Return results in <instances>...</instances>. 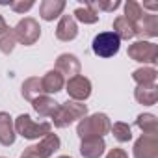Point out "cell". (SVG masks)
I'll return each mask as SVG.
<instances>
[{"instance_id": "8992f818", "label": "cell", "mask_w": 158, "mask_h": 158, "mask_svg": "<svg viewBox=\"0 0 158 158\" xmlns=\"http://www.w3.org/2000/svg\"><path fill=\"white\" fill-rule=\"evenodd\" d=\"M128 58L139 63H156L158 61V45L151 41H136L127 50Z\"/></svg>"}, {"instance_id": "277c9868", "label": "cell", "mask_w": 158, "mask_h": 158, "mask_svg": "<svg viewBox=\"0 0 158 158\" xmlns=\"http://www.w3.org/2000/svg\"><path fill=\"white\" fill-rule=\"evenodd\" d=\"M119 47H121V41H119V37L114 32H102V34L95 35V39L91 43L93 54L99 56V58H112V56H115L119 52Z\"/></svg>"}, {"instance_id": "f1b7e54d", "label": "cell", "mask_w": 158, "mask_h": 158, "mask_svg": "<svg viewBox=\"0 0 158 158\" xmlns=\"http://www.w3.org/2000/svg\"><path fill=\"white\" fill-rule=\"evenodd\" d=\"M106 158H128V154H127V151L115 147V149H112V151L106 154Z\"/></svg>"}, {"instance_id": "5bb4252c", "label": "cell", "mask_w": 158, "mask_h": 158, "mask_svg": "<svg viewBox=\"0 0 158 158\" xmlns=\"http://www.w3.org/2000/svg\"><path fill=\"white\" fill-rule=\"evenodd\" d=\"M106 151V143L102 138H88L80 143V154L84 158H101Z\"/></svg>"}, {"instance_id": "83f0119b", "label": "cell", "mask_w": 158, "mask_h": 158, "mask_svg": "<svg viewBox=\"0 0 158 158\" xmlns=\"http://www.w3.org/2000/svg\"><path fill=\"white\" fill-rule=\"evenodd\" d=\"M10 8L15 13H24V11L34 8V2H32V0H26V2H24V0H13V2H10Z\"/></svg>"}, {"instance_id": "8fae6325", "label": "cell", "mask_w": 158, "mask_h": 158, "mask_svg": "<svg viewBox=\"0 0 158 158\" xmlns=\"http://www.w3.org/2000/svg\"><path fill=\"white\" fill-rule=\"evenodd\" d=\"M136 35L141 37H156L158 35V15L156 13H143L141 19L134 24Z\"/></svg>"}, {"instance_id": "cb8c5ba5", "label": "cell", "mask_w": 158, "mask_h": 158, "mask_svg": "<svg viewBox=\"0 0 158 158\" xmlns=\"http://www.w3.org/2000/svg\"><path fill=\"white\" fill-rule=\"evenodd\" d=\"M110 132L114 134V138H115L119 143H127V141L132 139V130H130V127H128L127 123H121V121L114 123L112 128H110Z\"/></svg>"}, {"instance_id": "4fadbf2b", "label": "cell", "mask_w": 158, "mask_h": 158, "mask_svg": "<svg viewBox=\"0 0 158 158\" xmlns=\"http://www.w3.org/2000/svg\"><path fill=\"white\" fill-rule=\"evenodd\" d=\"M15 127L13 119L8 112H0V145L10 147L15 143Z\"/></svg>"}, {"instance_id": "3957f363", "label": "cell", "mask_w": 158, "mask_h": 158, "mask_svg": "<svg viewBox=\"0 0 158 158\" xmlns=\"http://www.w3.org/2000/svg\"><path fill=\"white\" fill-rule=\"evenodd\" d=\"M13 127H15V134L23 136L24 139H39V138H45L47 134L52 132V125L50 123H47V121L35 123L26 114H21L13 121Z\"/></svg>"}, {"instance_id": "7a4b0ae2", "label": "cell", "mask_w": 158, "mask_h": 158, "mask_svg": "<svg viewBox=\"0 0 158 158\" xmlns=\"http://www.w3.org/2000/svg\"><path fill=\"white\" fill-rule=\"evenodd\" d=\"M88 115V106L84 102H76V101H67L58 106V110L52 115V123L56 128H65L71 123L84 119Z\"/></svg>"}, {"instance_id": "6da1fadb", "label": "cell", "mask_w": 158, "mask_h": 158, "mask_svg": "<svg viewBox=\"0 0 158 158\" xmlns=\"http://www.w3.org/2000/svg\"><path fill=\"white\" fill-rule=\"evenodd\" d=\"M112 128L110 117L106 114H93V115H86L84 119L78 121L76 127V134L80 139H88V138H102L104 134H108Z\"/></svg>"}, {"instance_id": "ba28073f", "label": "cell", "mask_w": 158, "mask_h": 158, "mask_svg": "<svg viewBox=\"0 0 158 158\" xmlns=\"http://www.w3.org/2000/svg\"><path fill=\"white\" fill-rule=\"evenodd\" d=\"M58 149H60V138L50 132V134H47L45 138H41L39 143L26 147L24 152L30 154V156H34V158H50Z\"/></svg>"}, {"instance_id": "7c38bea8", "label": "cell", "mask_w": 158, "mask_h": 158, "mask_svg": "<svg viewBox=\"0 0 158 158\" xmlns=\"http://www.w3.org/2000/svg\"><path fill=\"white\" fill-rule=\"evenodd\" d=\"M78 35V26L76 21L73 19V15H61L58 26H56V37L60 41H73Z\"/></svg>"}, {"instance_id": "44dd1931", "label": "cell", "mask_w": 158, "mask_h": 158, "mask_svg": "<svg viewBox=\"0 0 158 158\" xmlns=\"http://www.w3.org/2000/svg\"><path fill=\"white\" fill-rule=\"evenodd\" d=\"M156 76H158V71L154 67H139L132 73V80L138 86H154Z\"/></svg>"}, {"instance_id": "4316f807", "label": "cell", "mask_w": 158, "mask_h": 158, "mask_svg": "<svg viewBox=\"0 0 158 158\" xmlns=\"http://www.w3.org/2000/svg\"><path fill=\"white\" fill-rule=\"evenodd\" d=\"M95 13H99V11H115L119 6H121V2L119 0H112V2H102V0H99V2H86Z\"/></svg>"}, {"instance_id": "9a60e30c", "label": "cell", "mask_w": 158, "mask_h": 158, "mask_svg": "<svg viewBox=\"0 0 158 158\" xmlns=\"http://www.w3.org/2000/svg\"><path fill=\"white\" fill-rule=\"evenodd\" d=\"M65 10L63 0H43L39 4V15L43 21H54L58 19Z\"/></svg>"}, {"instance_id": "ac0fdd59", "label": "cell", "mask_w": 158, "mask_h": 158, "mask_svg": "<svg viewBox=\"0 0 158 158\" xmlns=\"http://www.w3.org/2000/svg\"><path fill=\"white\" fill-rule=\"evenodd\" d=\"M21 95L26 101H30V102L35 101L37 97L45 95L43 86H41V78L39 76H32V78H28V80H24L23 86H21Z\"/></svg>"}, {"instance_id": "4dcf8cb0", "label": "cell", "mask_w": 158, "mask_h": 158, "mask_svg": "<svg viewBox=\"0 0 158 158\" xmlns=\"http://www.w3.org/2000/svg\"><path fill=\"white\" fill-rule=\"evenodd\" d=\"M145 8H147V10H158V4H156V2H147V4H143L141 10H145Z\"/></svg>"}, {"instance_id": "5b68a950", "label": "cell", "mask_w": 158, "mask_h": 158, "mask_svg": "<svg viewBox=\"0 0 158 158\" xmlns=\"http://www.w3.org/2000/svg\"><path fill=\"white\" fill-rule=\"evenodd\" d=\"M13 34H15V39L17 43H23V45H34L39 37H41V26L35 19L32 17H24L17 23V26L13 28Z\"/></svg>"}, {"instance_id": "30bf717a", "label": "cell", "mask_w": 158, "mask_h": 158, "mask_svg": "<svg viewBox=\"0 0 158 158\" xmlns=\"http://www.w3.org/2000/svg\"><path fill=\"white\" fill-rule=\"evenodd\" d=\"M56 71L61 74V76H78L80 74V60H78L74 54H60L58 60H56Z\"/></svg>"}, {"instance_id": "d6a6232c", "label": "cell", "mask_w": 158, "mask_h": 158, "mask_svg": "<svg viewBox=\"0 0 158 158\" xmlns=\"http://www.w3.org/2000/svg\"><path fill=\"white\" fill-rule=\"evenodd\" d=\"M58 158H71V156H58Z\"/></svg>"}, {"instance_id": "7402d4cb", "label": "cell", "mask_w": 158, "mask_h": 158, "mask_svg": "<svg viewBox=\"0 0 158 158\" xmlns=\"http://www.w3.org/2000/svg\"><path fill=\"white\" fill-rule=\"evenodd\" d=\"M136 127L145 136H158V119L152 114H139L136 119Z\"/></svg>"}, {"instance_id": "52a82bcc", "label": "cell", "mask_w": 158, "mask_h": 158, "mask_svg": "<svg viewBox=\"0 0 158 158\" xmlns=\"http://www.w3.org/2000/svg\"><path fill=\"white\" fill-rule=\"evenodd\" d=\"M65 91L71 97V101L84 102L91 95V82H89V78H86L82 74L73 76V78H69V80L65 82Z\"/></svg>"}, {"instance_id": "484cf974", "label": "cell", "mask_w": 158, "mask_h": 158, "mask_svg": "<svg viewBox=\"0 0 158 158\" xmlns=\"http://www.w3.org/2000/svg\"><path fill=\"white\" fill-rule=\"evenodd\" d=\"M15 45H17V39H15L13 30H8L4 35H0V52L2 54H11Z\"/></svg>"}, {"instance_id": "2e32d148", "label": "cell", "mask_w": 158, "mask_h": 158, "mask_svg": "<svg viewBox=\"0 0 158 158\" xmlns=\"http://www.w3.org/2000/svg\"><path fill=\"white\" fill-rule=\"evenodd\" d=\"M41 86H43V91H45V93H58V91H61L63 86H65V78H63L56 69H52V71H48V73L41 78Z\"/></svg>"}, {"instance_id": "1f68e13d", "label": "cell", "mask_w": 158, "mask_h": 158, "mask_svg": "<svg viewBox=\"0 0 158 158\" xmlns=\"http://www.w3.org/2000/svg\"><path fill=\"white\" fill-rule=\"evenodd\" d=\"M21 158H34V156H30V154H26V152H23V154H21Z\"/></svg>"}, {"instance_id": "836d02e7", "label": "cell", "mask_w": 158, "mask_h": 158, "mask_svg": "<svg viewBox=\"0 0 158 158\" xmlns=\"http://www.w3.org/2000/svg\"><path fill=\"white\" fill-rule=\"evenodd\" d=\"M0 158H4V156H0Z\"/></svg>"}, {"instance_id": "ffe728a7", "label": "cell", "mask_w": 158, "mask_h": 158, "mask_svg": "<svg viewBox=\"0 0 158 158\" xmlns=\"http://www.w3.org/2000/svg\"><path fill=\"white\" fill-rule=\"evenodd\" d=\"M114 34L119 37V41L121 39H125V41H128V39H132V37H136V30H134V24L125 17V15H119L115 21H114Z\"/></svg>"}, {"instance_id": "9c48e42d", "label": "cell", "mask_w": 158, "mask_h": 158, "mask_svg": "<svg viewBox=\"0 0 158 158\" xmlns=\"http://www.w3.org/2000/svg\"><path fill=\"white\" fill-rule=\"evenodd\" d=\"M134 158H158V136H141L134 143Z\"/></svg>"}, {"instance_id": "d4e9b609", "label": "cell", "mask_w": 158, "mask_h": 158, "mask_svg": "<svg viewBox=\"0 0 158 158\" xmlns=\"http://www.w3.org/2000/svg\"><path fill=\"white\" fill-rule=\"evenodd\" d=\"M123 8H125V17H127L132 24H136V23L141 19V15L145 13V11L141 10V4L134 2V0H128V2H127Z\"/></svg>"}, {"instance_id": "e0dca14e", "label": "cell", "mask_w": 158, "mask_h": 158, "mask_svg": "<svg viewBox=\"0 0 158 158\" xmlns=\"http://www.w3.org/2000/svg\"><path fill=\"white\" fill-rule=\"evenodd\" d=\"M32 106H34V110H35V114H37L39 117H52L54 112L58 110L60 102H56V101L50 99L48 95H41V97H37L35 101H32Z\"/></svg>"}, {"instance_id": "603a6c76", "label": "cell", "mask_w": 158, "mask_h": 158, "mask_svg": "<svg viewBox=\"0 0 158 158\" xmlns=\"http://www.w3.org/2000/svg\"><path fill=\"white\" fill-rule=\"evenodd\" d=\"M73 19L74 21H80L84 24H95L99 21V13H95L88 4H84V8H76L73 11Z\"/></svg>"}, {"instance_id": "f546056e", "label": "cell", "mask_w": 158, "mask_h": 158, "mask_svg": "<svg viewBox=\"0 0 158 158\" xmlns=\"http://www.w3.org/2000/svg\"><path fill=\"white\" fill-rule=\"evenodd\" d=\"M8 30H10V26H8V23L4 21V17H2V15H0V35H4V34H6Z\"/></svg>"}, {"instance_id": "d6986e66", "label": "cell", "mask_w": 158, "mask_h": 158, "mask_svg": "<svg viewBox=\"0 0 158 158\" xmlns=\"http://www.w3.org/2000/svg\"><path fill=\"white\" fill-rule=\"evenodd\" d=\"M134 99L139 104H145V106L156 104V101H158V88H156V84L154 86H136Z\"/></svg>"}]
</instances>
